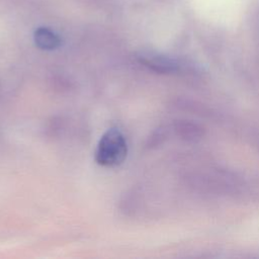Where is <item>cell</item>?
I'll return each mask as SVG.
<instances>
[{"label":"cell","instance_id":"cell-3","mask_svg":"<svg viewBox=\"0 0 259 259\" xmlns=\"http://www.w3.org/2000/svg\"><path fill=\"white\" fill-rule=\"evenodd\" d=\"M34 44L37 48L45 51H53L61 46V37L48 27H39L33 34Z\"/></svg>","mask_w":259,"mask_h":259},{"label":"cell","instance_id":"cell-4","mask_svg":"<svg viewBox=\"0 0 259 259\" xmlns=\"http://www.w3.org/2000/svg\"><path fill=\"white\" fill-rule=\"evenodd\" d=\"M175 132L180 138L188 141H194L202 136V128L199 125L187 120L177 121L175 123Z\"/></svg>","mask_w":259,"mask_h":259},{"label":"cell","instance_id":"cell-1","mask_svg":"<svg viewBox=\"0 0 259 259\" xmlns=\"http://www.w3.org/2000/svg\"><path fill=\"white\" fill-rule=\"evenodd\" d=\"M127 155V143L117 128L107 130L100 138L95 151V161L103 167H115L123 163Z\"/></svg>","mask_w":259,"mask_h":259},{"label":"cell","instance_id":"cell-5","mask_svg":"<svg viewBox=\"0 0 259 259\" xmlns=\"http://www.w3.org/2000/svg\"><path fill=\"white\" fill-rule=\"evenodd\" d=\"M165 137H166V134H165V131H164V130H157V131L154 132L153 135L149 138L148 143H147V146H148L149 148H154V147L160 145L161 143H163Z\"/></svg>","mask_w":259,"mask_h":259},{"label":"cell","instance_id":"cell-2","mask_svg":"<svg viewBox=\"0 0 259 259\" xmlns=\"http://www.w3.org/2000/svg\"><path fill=\"white\" fill-rule=\"evenodd\" d=\"M136 59L144 67L158 74H172L180 68L176 60L158 53L140 52L137 54Z\"/></svg>","mask_w":259,"mask_h":259}]
</instances>
